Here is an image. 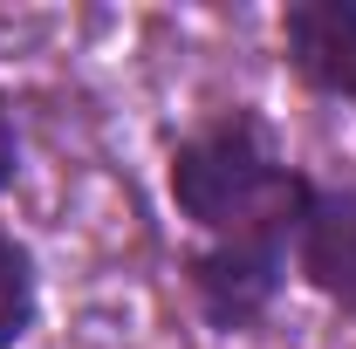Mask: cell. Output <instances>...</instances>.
<instances>
[{
    "label": "cell",
    "instance_id": "cell-1",
    "mask_svg": "<svg viewBox=\"0 0 356 349\" xmlns=\"http://www.w3.org/2000/svg\"><path fill=\"white\" fill-rule=\"evenodd\" d=\"M172 192L226 254H274V261L288 226H302V206H309V185L267 151L261 124L247 117L192 137L172 165Z\"/></svg>",
    "mask_w": 356,
    "mask_h": 349
},
{
    "label": "cell",
    "instance_id": "cell-2",
    "mask_svg": "<svg viewBox=\"0 0 356 349\" xmlns=\"http://www.w3.org/2000/svg\"><path fill=\"white\" fill-rule=\"evenodd\" d=\"M288 55L315 89L356 96V0H302V7H288Z\"/></svg>",
    "mask_w": 356,
    "mask_h": 349
},
{
    "label": "cell",
    "instance_id": "cell-3",
    "mask_svg": "<svg viewBox=\"0 0 356 349\" xmlns=\"http://www.w3.org/2000/svg\"><path fill=\"white\" fill-rule=\"evenodd\" d=\"M295 233H302V274L329 302L356 308V192H309Z\"/></svg>",
    "mask_w": 356,
    "mask_h": 349
},
{
    "label": "cell",
    "instance_id": "cell-4",
    "mask_svg": "<svg viewBox=\"0 0 356 349\" xmlns=\"http://www.w3.org/2000/svg\"><path fill=\"white\" fill-rule=\"evenodd\" d=\"M28 308H35V274H28V254L14 240H0V349L28 329Z\"/></svg>",
    "mask_w": 356,
    "mask_h": 349
},
{
    "label": "cell",
    "instance_id": "cell-5",
    "mask_svg": "<svg viewBox=\"0 0 356 349\" xmlns=\"http://www.w3.org/2000/svg\"><path fill=\"white\" fill-rule=\"evenodd\" d=\"M14 178V124H7V110H0V185Z\"/></svg>",
    "mask_w": 356,
    "mask_h": 349
}]
</instances>
